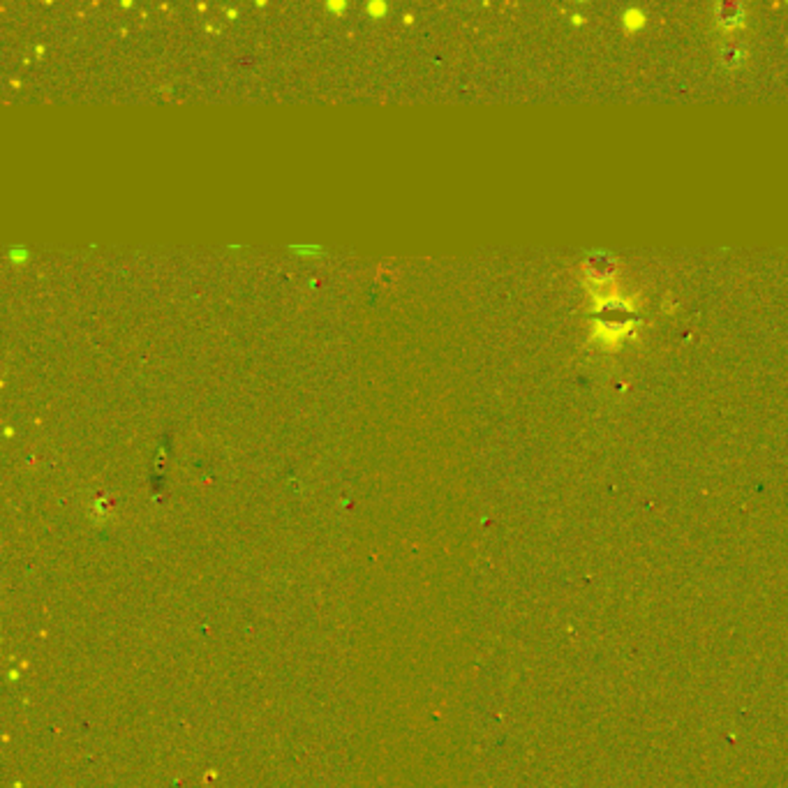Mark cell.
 I'll list each match as a JSON object with an SVG mask.
<instances>
[{"mask_svg": "<svg viewBox=\"0 0 788 788\" xmlns=\"http://www.w3.org/2000/svg\"><path fill=\"white\" fill-rule=\"evenodd\" d=\"M721 61H724L726 68H740L746 61V51L737 44H724V49H721Z\"/></svg>", "mask_w": 788, "mask_h": 788, "instance_id": "3", "label": "cell"}, {"mask_svg": "<svg viewBox=\"0 0 788 788\" xmlns=\"http://www.w3.org/2000/svg\"><path fill=\"white\" fill-rule=\"evenodd\" d=\"M615 273V264L613 259L603 257V254H599V257L589 259L587 261V275L592 277V280L601 282V280H608V277Z\"/></svg>", "mask_w": 788, "mask_h": 788, "instance_id": "2", "label": "cell"}, {"mask_svg": "<svg viewBox=\"0 0 788 788\" xmlns=\"http://www.w3.org/2000/svg\"><path fill=\"white\" fill-rule=\"evenodd\" d=\"M714 21H717L724 30L740 28V26H744V7L740 3H721V5H717V19Z\"/></svg>", "mask_w": 788, "mask_h": 788, "instance_id": "1", "label": "cell"}, {"mask_svg": "<svg viewBox=\"0 0 788 788\" xmlns=\"http://www.w3.org/2000/svg\"><path fill=\"white\" fill-rule=\"evenodd\" d=\"M629 328H631V324H622V326L620 324H601V326L596 328V331H599L596 335L601 340H608L613 344V342H618L622 335H625V331H629Z\"/></svg>", "mask_w": 788, "mask_h": 788, "instance_id": "4", "label": "cell"}, {"mask_svg": "<svg viewBox=\"0 0 788 788\" xmlns=\"http://www.w3.org/2000/svg\"><path fill=\"white\" fill-rule=\"evenodd\" d=\"M625 23H627L629 28H636V26H640V23H643V14H640V12H629Z\"/></svg>", "mask_w": 788, "mask_h": 788, "instance_id": "5", "label": "cell"}]
</instances>
